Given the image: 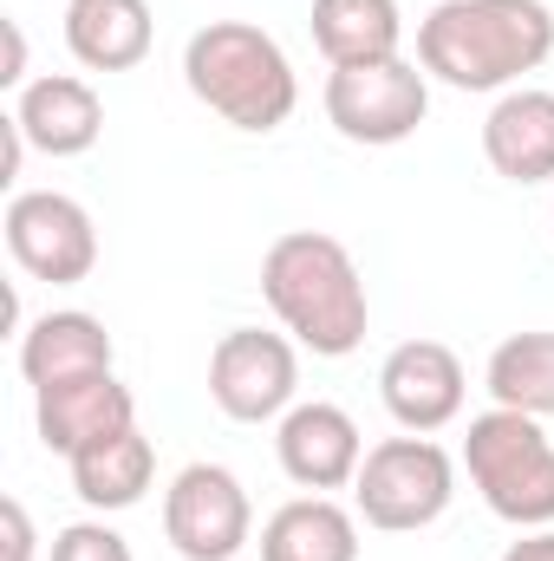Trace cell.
Returning <instances> with one entry per match:
<instances>
[{
	"label": "cell",
	"mask_w": 554,
	"mask_h": 561,
	"mask_svg": "<svg viewBox=\"0 0 554 561\" xmlns=\"http://www.w3.org/2000/svg\"><path fill=\"white\" fill-rule=\"evenodd\" d=\"M549 53V0H437L417 20V66L450 92H516Z\"/></svg>",
	"instance_id": "obj_1"
},
{
	"label": "cell",
	"mask_w": 554,
	"mask_h": 561,
	"mask_svg": "<svg viewBox=\"0 0 554 561\" xmlns=\"http://www.w3.org/2000/svg\"><path fill=\"white\" fill-rule=\"evenodd\" d=\"M262 300L293 333V346H307L313 359H346L366 346L372 300H366V275L339 236H320V229L275 236L262 255Z\"/></svg>",
	"instance_id": "obj_2"
},
{
	"label": "cell",
	"mask_w": 554,
	"mask_h": 561,
	"mask_svg": "<svg viewBox=\"0 0 554 561\" xmlns=\"http://www.w3.org/2000/svg\"><path fill=\"white\" fill-rule=\"evenodd\" d=\"M183 85L196 92V105H209L229 131H249V138L280 131L300 105V79H293L287 46L255 20L196 26L183 46Z\"/></svg>",
	"instance_id": "obj_3"
},
{
	"label": "cell",
	"mask_w": 554,
	"mask_h": 561,
	"mask_svg": "<svg viewBox=\"0 0 554 561\" xmlns=\"http://www.w3.org/2000/svg\"><path fill=\"white\" fill-rule=\"evenodd\" d=\"M463 470L489 503V516L516 529H554V437L542 431V419L489 405L463 431Z\"/></svg>",
	"instance_id": "obj_4"
},
{
	"label": "cell",
	"mask_w": 554,
	"mask_h": 561,
	"mask_svg": "<svg viewBox=\"0 0 554 561\" xmlns=\"http://www.w3.org/2000/svg\"><path fill=\"white\" fill-rule=\"evenodd\" d=\"M457 496V463L437 437H385L366 450L359 477H353V503L366 516V529H385V536H417L430 529Z\"/></svg>",
	"instance_id": "obj_5"
},
{
	"label": "cell",
	"mask_w": 554,
	"mask_h": 561,
	"mask_svg": "<svg viewBox=\"0 0 554 561\" xmlns=\"http://www.w3.org/2000/svg\"><path fill=\"white\" fill-rule=\"evenodd\" d=\"M326 125L346 144L385 150V144L417 138V125L430 118V72L399 59H372V66H333L326 72Z\"/></svg>",
	"instance_id": "obj_6"
},
{
	"label": "cell",
	"mask_w": 554,
	"mask_h": 561,
	"mask_svg": "<svg viewBox=\"0 0 554 561\" xmlns=\"http://www.w3.org/2000/svg\"><path fill=\"white\" fill-rule=\"evenodd\" d=\"M163 536L183 561H235L255 536V503L229 463H183L163 490Z\"/></svg>",
	"instance_id": "obj_7"
},
{
	"label": "cell",
	"mask_w": 554,
	"mask_h": 561,
	"mask_svg": "<svg viewBox=\"0 0 554 561\" xmlns=\"http://www.w3.org/2000/svg\"><path fill=\"white\" fill-rule=\"evenodd\" d=\"M7 255L20 262V275L46 280V287H79L99 268V229L92 209L66 190H20L7 203Z\"/></svg>",
	"instance_id": "obj_8"
},
{
	"label": "cell",
	"mask_w": 554,
	"mask_h": 561,
	"mask_svg": "<svg viewBox=\"0 0 554 561\" xmlns=\"http://www.w3.org/2000/svg\"><path fill=\"white\" fill-rule=\"evenodd\" d=\"M300 392V353L287 333H262V327H229L209 353V399L216 412L235 424H268L293 412Z\"/></svg>",
	"instance_id": "obj_9"
},
{
	"label": "cell",
	"mask_w": 554,
	"mask_h": 561,
	"mask_svg": "<svg viewBox=\"0 0 554 561\" xmlns=\"http://www.w3.org/2000/svg\"><path fill=\"white\" fill-rule=\"evenodd\" d=\"M379 399L385 412L399 419V431H443V424L463 419V399H470V373L463 359L443 346V340H399L379 366Z\"/></svg>",
	"instance_id": "obj_10"
},
{
	"label": "cell",
	"mask_w": 554,
	"mask_h": 561,
	"mask_svg": "<svg viewBox=\"0 0 554 561\" xmlns=\"http://www.w3.org/2000/svg\"><path fill=\"white\" fill-rule=\"evenodd\" d=\"M33 424H39V444L59 450V457H79L118 431L138 424V399L118 373H79V379H53L33 392Z\"/></svg>",
	"instance_id": "obj_11"
},
{
	"label": "cell",
	"mask_w": 554,
	"mask_h": 561,
	"mask_svg": "<svg viewBox=\"0 0 554 561\" xmlns=\"http://www.w3.org/2000/svg\"><path fill=\"white\" fill-rule=\"evenodd\" d=\"M275 457L287 470V483L326 496V490H346L366 463V437L346 405H326V399H307L275 424Z\"/></svg>",
	"instance_id": "obj_12"
},
{
	"label": "cell",
	"mask_w": 554,
	"mask_h": 561,
	"mask_svg": "<svg viewBox=\"0 0 554 561\" xmlns=\"http://www.w3.org/2000/svg\"><path fill=\"white\" fill-rule=\"evenodd\" d=\"M13 125H20V138L33 144L39 157H85L92 144L105 138V99L85 79H72V72H46V79L20 85Z\"/></svg>",
	"instance_id": "obj_13"
},
{
	"label": "cell",
	"mask_w": 554,
	"mask_h": 561,
	"mask_svg": "<svg viewBox=\"0 0 554 561\" xmlns=\"http://www.w3.org/2000/svg\"><path fill=\"white\" fill-rule=\"evenodd\" d=\"M483 157L503 183H554V92L516 85L483 118Z\"/></svg>",
	"instance_id": "obj_14"
},
{
	"label": "cell",
	"mask_w": 554,
	"mask_h": 561,
	"mask_svg": "<svg viewBox=\"0 0 554 561\" xmlns=\"http://www.w3.org/2000/svg\"><path fill=\"white\" fill-rule=\"evenodd\" d=\"M118 346L105 333L99 313H79V307H59V313H39L26 333H20V373L26 386H53V379H79V373H112Z\"/></svg>",
	"instance_id": "obj_15"
},
{
	"label": "cell",
	"mask_w": 554,
	"mask_h": 561,
	"mask_svg": "<svg viewBox=\"0 0 554 561\" xmlns=\"http://www.w3.org/2000/svg\"><path fill=\"white\" fill-rule=\"evenodd\" d=\"M157 20L150 0H72L66 7V53L85 72H131L150 59Z\"/></svg>",
	"instance_id": "obj_16"
},
{
	"label": "cell",
	"mask_w": 554,
	"mask_h": 561,
	"mask_svg": "<svg viewBox=\"0 0 554 561\" xmlns=\"http://www.w3.org/2000/svg\"><path fill=\"white\" fill-rule=\"evenodd\" d=\"M262 561H359V523L333 496H293L262 523Z\"/></svg>",
	"instance_id": "obj_17"
},
{
	"label": "cell",
	"mask_w": 554,
	"mask_h": 561,
	"mask_svg": "<svg viewBox=\"0 0 554 561\" xmlns=\"http://www.w3.org/2000/svg\"><path fill=\"white\" fill-rule=\"evenodd\" d=\"M313 46L326 53V66L399 59L405 13H399V0H313Z\"/></svg>",
	"instance_id": "obj_18"
},
{
	"label": "cell",
	"mask_w": 554,
	"mask_h": 561,
	"mask_svg": "<svg viewBox=\"0 0 554 561\" xmlns=\"http://www.w3.org/2000/svg\"><path fill=\"white\" fill-rule=\"evenodd\" d=\"M66 463H72V490H79L85 510H131V503H143V490L157 477V450H150V437L138 424L79 450V457H66Z\"/></svg>",
	"instance_id": "obj_19"
},
{
	"label": "cell",
	"mask_w": 554,
	"mask_h": 561,
	"mask_svg": "<svg viewBox=\"0 0 554 561\" xmlns=\"http://www.w3.org/2000/svg\"><path fill=\"white\" fill-rule=\"evenodd\" d=\"M483 386H489V399L509 405V412L554 419V333H509V340L489 353Z\"/></svg>",
	"instance_id": "obj_20"
},
{
	"label": "cell",
	"mask_w": 554,
	"mask_h": 561,
	"mask_svg": "<svg viewBox=\"0 0 554 561\" xmlns=\"http://www.w3.org/2000/svg\"><path fill=\"white\" fill-rule=\"evenodd\" d=\"M46 561H138V556H131V542H125L112 523H66V529L53 536Z\"/></svg>",
	"instance_id": "obj_21"
},
{
	"label": "cell",
	"mask_w": 554,
	"mask_h": 561,
	"mask_svg": "<svg viewBox=\"0 0 554 561\" xmlns=\"http://www.w3.org/2000/svg\"><path fill=\"white\" fill-rule=\"evenodd\" d=\"M0 523H7V549H0V561H33L39 556V536H33V516H26L20 496L0 503Z\"/></svg>",
	"instance_id": "obj_22"
},
{
	"label": "cell",
	"mask_w": 554,
	"mask_h": 561,
	"mask_svg": "<svg viewBox=\"0 0 554 561\" xmlns=\"http://www.w3.org/2000/svg\"><path fill=\"white\" fill-rule=\"evenodd\" d=\"M503 561H554V529H522V542H509Z\"/></svg>",
	"instance_id": "obj_23"
},
{
	"label": "cell",
	"mask_w": 554,
	"mask_h": 561,
	"mask_svg": "<svg viewBox=\"0 0 554 561\" xmlns=\"http://www.w3.org/2000/svg\"><path fill=\"white\" fill-rule=\"evenodd\" d=\"M0 85H13V92L26 85V33L13 20H7V72H0Z\"/></svg>",
	"instance_id": "obj_24"
},
{
	"label": "cell",
	"mask_w": 554,
	"mask_h": 561,
	"mask_svg": "<svg viewBox=\"0 0 554 561\" xmlns=\"http://www.w3.org/2000/svg\"><path fill=\"white\" fill-rule=\"evenodd\" d=\"M549 229H554V209H549Z\"/></svg>",
	"instance_id": "obj_25"
}]
</instances>
